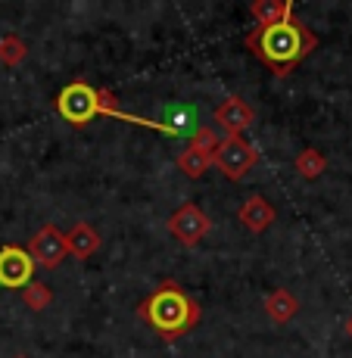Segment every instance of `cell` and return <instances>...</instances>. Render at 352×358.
<instances>
[{
    "mask_svg": "<svg viewBox=\"0 0 352 358\" xmlns=\"http://www.w3.org/2000/svg\"><path fill=\"white\" fill-rule=\"evenodd\" d=\"M246 47H250L278 78H284L300 59H306L309 53L318 47V38H315V31L309 29V25H302L293 13V16H287L284 22L272 25V29H253L246 34Z\"/></svg>",
    "mask_w": 352,
    "mask_h": 358,
    "instance_id": "1",
    "label": "cell"
},
{
    "mask_svg": "<svg viewBox=\"0 0 352 358\" xmlns=\"http://www.w3.org/2000/svg\"><path fill=\"white\" fill-rule=\"evenodd\" d=\"M137 318L153 327L165 343H175L199 324L203 306H199L190 293H184L175 280H162V284L137 306Z\"/></svg>",
    "mask_w": 352,
    "mask_h": 358,
    "instance_id": "2",
    "label": "cell"
},
{
    "mask_svg": "<svg viewBox=\"0 0 352 358\" xmlns=\"http://www.w3.org/2000/svg\"><path fill=\"white\" fill-rule=\"evenodd\" d=\"M259 162V153L244 134H225V141H218L216 153H212V169H218L227 181H240L246 178V171H253V165Z\"/></svg>",
    "mask_w": 352,
    "mask_h": 358,
    "instance_id": "3",
    "label": "cell"
},
{
    "mask_svg": "<svg viewBox=\"0 0 352 358\" xmlns=\"http://www.w3.org/2000/svg\"><path fill=\"white\" fill-rule=\"evenodd\" d=\"M57 113L63 115L69 125L85 128L91 119H97V87H91L87 81H72L59 91L57 97Z\"/></svg>",
    "mask_w": 352,
    "mask_h": 358,
    "instance_id": "4",
    "label": "cell"
},
{
    "mask_svg": "<svg viewBox=\"0 0 352 358\" xmlns=\"http://www.w3.org/2000/svg\"><path fill=\"white\" fill-rule=\"evenodd\" d=\"M209 231H212V218L193 203L178 206L169 215V234L184 246H197Z\"/></svg>",
    "mask_w": 352,
    "mask_h": 358,
    "instance_id": "5",
    "label": "cell"
},
{
    "mask_svg": "<svg viewBox=\"0 0 352 358\" xmlns=\"http://www.w3.org/2000/svg\"><path fill=\"white\" fill-rule=\"evenodd\" d=\"M29 256L34 265H41V268H57V265H63V259L69 256V246H66V234L57 228V224H44L38 234L31 237V243H29Z\"/></svg>",
    "mask_w": 352,
    "mask_h": 358,
    "instance_id": "6",
    "label": "cell"
},
{
    "mask_svg": "<svg viewBox=\"0 0 352 358\" xmlns=\"http://www.w3.org/2000/svg\"><path fill=\"white\" fill-rule=\"evenodd\" d=\"M34 278V262L29 256V250L10 243L0 250V287L10 290H25Z\"/></svg>",
    "mask_w": 352,
    "mask_h": 358,
    "instance_id": "7",
    "label": "cell"
},
{
    "mask_svg": "<svg viewBox=\"0 0 352 358\" xmlns=\"http://www.w3.org/2000/svg\"><path fill=\"white\" fill-rule=\"evenodd\" d=\"M212 119H216V125L225 128V134H244L246 128H253V122H256V113H253L250 103L240 100L237 94H227V97L216 106Z\"/></svg>",
    "mask_w": 352,
    "mask_h": 358,
    "instance_id": "8",
    "label": "cell"
},
{
    "mask_svg": "<svg viewBox=\"0 0 352 358\" xmlns=\"http://www.w3.org/2000/svg\"><path fill=\"white\" fill-rule=\"evenodd\" d=\"M237 218L250 234H265L274 224V209L265 196H246L244 206L237 209Z\"/></svg>",
    "mask_w": 352,
    "mask_h": 358,
    "instance_id": "9",
    "label": "cell"
},
{
    "mask_svg": "<svg viewBox=\"0 0 352 358\" xmlns=\"http://www.w3.org/2000/svg\"><path fill=\"white\" fill-rule=\"evenodd\" d=\"M66 246H69V256H75L78 262H87L100 250V234L94 231V224L75 222L72 228L66 231Z\"/></svg>",
    "mask_w": 352,
    "mask_h": 358,
    "instance_id": "10",
    "label": "cell"
},
{
    "mask_svg": "<svg viewBox=\"0 0 352 358\" xmlns=\"http://www.w3.org/2000/svg\"><path fill=\"white\" fill-rule=\"evenodd\" d=\"M287 16H293V3H290V0H256V3H253L256 29H272V25L284 22Z\"/></svg>",
    "mask_w": 352,
    "mask_h": 358,
    "instance_id": "11",
    "label": "cell"
},
{
    "mask_svg": "<svg viewBox=\"0 0 352 358\" xmlns=\"http://www.w3.org/2000/svg\"><path fill=\"white\" fill-rule=\"evenodd\" d=\"M300 312V299H296L290 290H284V287H278L274 293H268L265 299V315L274 321V324H287L293 315Z\"/></svg>",
    "mask_w": 352,
    "mask_h": 358,
    "instance_id": "12",
    "label": "cell"
},
{
    "mask_svg": "<svg viewBox=\"0 0 352 358\" xmlns=\"http://www.w3.org/2000/svg\"><path fill=\"white\" fill-rule=\"evenodd\" d=\"M178 169H181L188 178H203L206 171L212 169V153H206V150L190 147L188 143V147L178 153Z\"/></svg>",
    "mask_w": 352,
    "mask_h": 358,
    "instance_id": "13",
    "label": "cell"
},
{
    "mask_svg": "<svg viewBox=\"0 0 352 358\" xmlns=\"http://www.w3.org/2000/svg\"><path fill=\"white\" fill-rule=\"evenodd\" d=\"M293 169L300 171V175L306 178V181H315V178H318V175H324V169H328V159H324V153H321V150L309 147V150H302V153L296 156Z\"/></svg>",
    "mask_w": 352,
    "mask_h": 358,
    "instance_id": "14",
    "label": "cell"
},
{
    "mask_svg": "<svg viewBox=\"0 0 352 358\" xmlns=\"http://www.w3.org/2000/svg\"><path fill=\"white\" fill-rule=\"evenodd\" d=\"M29 57V44H25L19 34H3L0 38V63L3 66H19L22 59Z\"/></svg>",
    "mask_w": 352,
    "mask_h": 358,
    "instance_id": "15",
    "label": "cell"
},
{
    "mask_svg": "<svg viewBox=\"0 0 352 358\" xmlns=\"http://www.w3.org/2000/svg\"><path fill=\"white\" fill-rule=\"evenodd\" d=\"M22 302H25V308H29V312H44V308L53 302V293H50V287H47V284L31 280V284L22 290Z\"/></svg>",
    "mask_w": 352,
    "mask_h": 358,
    "instance_id": "16",
    "label": "cell"
},
{
    "mask_svg": "<svg viewBox=\"0 0 352 358\" xmlns=\"http://www.w3.org/2000/svg\"><path fill=\"white\" fill-rule=\"evenodd\" d=\"M190 147H199V150H206V153H216V147H218L216 131L197 125V128L190 131Z\"/></svg>",
    "mask_w": 352,
    "mask_h": 358,
    "instance_id": "17",
    "label": "cell"
},
{
    "mask_svg": "<svg viewBox=\"0 0 352 358\" xmlns=\"http://www.w3.org/2000/svg\"><path fill=\"white\" fill-rule=\"evenodd\" d=\"M346 334L352 336V315H349V321H346Z\"/></svg>",
    "mask_w": 352,
    "mask_h": 358,
    "instance_id": "18",
    "label": "cell"
}]
</instances>
